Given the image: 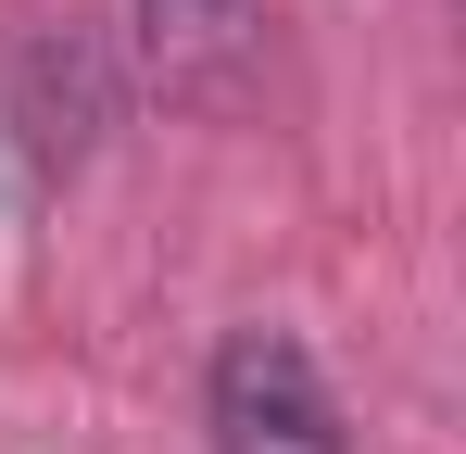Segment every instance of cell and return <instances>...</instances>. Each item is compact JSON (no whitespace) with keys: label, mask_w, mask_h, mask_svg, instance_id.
I'll list each match as a JSON object with an SVG mask.
<instances>
[{"label":"cell","mask_w":466,"mask_h":454,"mask_svg":"<svg viewBox=\"0 0 466 454\" xmlns=\"http://www.w3.org/2000/svg\"><path fill=\"white\" fill-rule=\"evenodd\" d=\"M139 51L177 101H215L252 51V0H139Z\"/></svg>","instance_id":"3957f363"},{"label":"cell","mask_w":466,"mask_h":454,"mask_svg":"<svg viewBox=\"0 0 466 454\" xmlns=\"http://www.w3.org/2000/svg\"><path fill=\"white\" fill-rule=\"evenodd\" d=\"M88 127H101V64H88L76 38H25V64H13V139H25V177L64 190V177L88 164Z\"/></svg>","instance_id":"7a4b0ae2"},{"label":"cell","mask_w":466,"mask_h":454,"mask_svg":"<svg viewBox=\"0 0 466 454\" xmlns=\"http://www.w3.org/2000/svg\"><path fill=\"white\" fill-rule=\"evenodd\" d=\"M202 429L215 454H353L340 442V404L290 328H228L215 341V378H202Z\"/></svg>","instance_id":"6da1fadb"}]
</instances>
